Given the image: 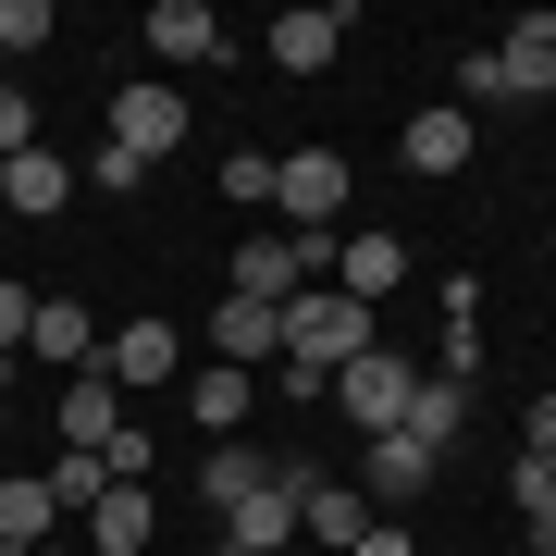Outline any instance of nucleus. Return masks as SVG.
<instances>
[{
    "label": "nucleus",
    "instance_id": "obj_1",
    "mask_svg": "<svg viewBox=\"0 0 556 556\" xmlns=\"http://www.w3.org/2000/svg\"><path fill=\"white\" fill-rule=\"evenodd\" d=\"M358 346H383V321L334 298V285H309V298H285V371H309V383H334Z\"/></svg>",
    "mask_w": 556,
    "mask_h": 556
},
{
    "label": "nucleus",
    "instance_id": "obj_2",
    "mask_svg": "<svg viewBox=\"0 0 556 556\" xmlns=\"http://www.w3.org/2000/svg\"><path fill=\"white\" fill-rule=\"evenodd\" d=\"M408 396H420V358H408L396 334H383V346H358L346 371H334V408L358 420V433H396V420H408Z\"/></svg>",
    "mask_w": 556,
    "mask_h": 556
},
{
    "label": "nucleus",
    "instance_id": "obj_3",
    "mask_svg": "<svg viewBox=\"0 0 556 556\" xmlns=\"http://www.w3.org/2000/svg\"><path fill=\"white\" fill-rule=\"evenodd\" d=\"M273 211H285V236H334V211H346V149L273 161Z\"/></svg>",
    "mask_w": 556,
    "mask_h": 556
},
{
    "label": "nucleus",
    "instance_id": "obj_4",
    "mask_svg": "<svg viewBox=\"0 0 556 556\" xmlns=\"http://www.w3.org/2000/svg\"><path fill=\"white\" fill-rule=\"evenodd\" d=\"M100 383H112V396L186 383V334H174V321H124V334H100Z\"/></svg>",
    "mask_w": 556,
    "mask_h": 556
},
{
    "label": "nucleus",
    "instance_id": "obj_5",
    "mask_svg": "<svg viewBox=\"0 0 556 556\" xmlns=\"http://www.w3.org/2000/svg\"><path fill=\"white\" fill-rule=\"evenodd\" d=\"M112 149H124V161H161V149H186V87H174V75L124 87V100H112Z\"/></svg>",
    "mask_w": 556,
    "mask_h": 556
},
{
    "label": "nucleus",
    "instance_id": "obj_6",
    "mask_svg": "<svg viewBox=\"0 0 556 556\" xmlns=\"http://www.w3.org/2000/svg\"><path fill=\"white\" fill-rule=\"evenodd\" d=\"M495 50V87L507 100H556V13H519L507 38H482Z\"/></svg>",
    "mask_w": 556,
    "mask_h": 556
},
{
    "label": "nucleus",
    "instance_id": "obj_7",
    "mask_svg": "<svg viewBox=\"0 0 556 556\" xmlns=\"http://www.w3.org/2000/svg\"><path fill=\"white\" fill-rule=\"evenodd\" d=\"M396 285H408V236H334V298L383 309Z\"/></svg>",
    "mask_w": 556,
    "mask_h": 556
},
{
    "label": "nucleus",
    "instance_id": "obj_8",
    "mask_svg": "<svg viewBox=\"0 0 556 556\" xmlns=\"http://www.w3.org/2000/svg\"><path fill=\"white\" fill-rule=\"evenodd\" d=\"M199 334H211V358H223V371H260V358H285V309H260V298H223V309L199 321Z\"/></svg>",
    "mask_w": 556,
    "mask_h": 556
},
{
    "label": "nucleus",
    "instance_id": "obj_9",
    "mask_svg": "<svg viewBox=\"0 0 556 556\" xmlns=\"http://www.w3.org/2000/svg\"><path fill=\"white\" fill-rule=\"evenodd\" d=\"M433 470H445L433 445H408V433H371V457H358V495H371V519H383V507H408Z\"/></svg>",
    "mask_w": 556,
    "mask_h": 556
},
{
    "label": "nucleus",
    "instance_id": "obj_10",
    "mask_svg": "<svg viewBox=\"0 0 556 556\" xmlns=\"http://www.w3.org/2000/svg\"><path fill=\"white\" fill-rule=\"evenodd\" d=\"M137 38H149L161 62H223V50H236L211 0H149V25H137Z\"/></svg>",
    "mask_w": 556,
    "mask_h": 556
},
{
    "label": "nucleus",
    "instance_id": "obj_11",
    "mask_svg": "<svg viewBox=\"0 0 556 556\" xmlns=\"http://www.w3.org/2000/svg\"><path fill=\"white\" fill-rule=\"evenodd\" d=\"M358 532H371V495H358V482H309L298 495V544L309 556H346Z\"/></svg>",
    "mask_w": 556,
    "mask_h": 556
},
{
    "label": "nucleus",
    "instance_id": "obj_12",
    "mask_svg": "<svg viewBox=\"0 0 556 556\" xmlns=\"http://www.w3.org/2000/svg\"><path fill=\"white\" fill-rule=\"evenodd\" d=\"M87 544H100V556H149V544H161L149 482H100V507H87Z\"/></svg>",
    "mask_w": 556,
    "mask_h": 556
},
{
    "label": "nucleus",
    "instance_id": "obj_13",
    "mask_svg": "<svg viewBox=\"0 0 556 556\" xmlns=\"http://www.w3.org/2000/svg\"><path fill=\"white\" fill-rule=\"evenodd\" d=\"M25 346H38V358H50L62 383H75V371H100V321H87L75 298H38V321H25Z\"/></svg>",
    "mask_w": 556,
    "mask_h": 556
},
{
    "label": "nucleus",
    "instance_id": "obj_14",
    "mask_svg": "<svg viewBox=\"0 0 556 556\" xmlns=\"http://www.w3.org/2000/svg\"><path fill=\"white\" fill-rule=\"evenodd\" d=\"M0 199H13L25 223H50L62 199H75V161H62V149H13V161H0Z\"/></svg>",
    "mask_w": 556,
    "mask_h": 556
},
{
    "label": "nucleus",
    "instance_id": "obj_15",
    "mask_svg": "<svg viewBox=\"0 0 556 556\" xmlns=\"http://www.w3.org/2000/svg\"><path fill=\"white\" fill-rule=\"evenodd\" d=\"M346 25H358L346 0H321V13H285V25H273V62H285V75H321V62L346 50Z\"/></svg>",
    "mask_w": 556,
    "mask_h": 556
},
{
    "label": "nucleus",
    "instance_id": "obj_16",
    "mask_svg": "<svg viewBox=\"0 0 556 556\" xmlns=\"http://www.w3.org/2000/svg\"><path fill=\"white\" fill-rule=\"evenodd\" d=\"M223 544H236V556H285V544H298V495L260 482L248 507H223Z\"/></svg>",
    "mask_w": 556,
    "mask_h": 556
},
{
    "label": "nucleus",
    "instance_id": "obj_17",
    "mask_svg": "<svg viewBox=\"0 0 556 556\" xmlns=\"http://www.w3.org/2000/svg\"><path fill=\"white\" fill-rule=\"evenodd\" d=\"M112 433H124V396H112L100 371H75V383H62V445H75V457H100Z\"/></svg>",
    "mask_w": 556,
    "mask_h": 556
},
{
    "label": "nucleus",
    "instance_id": "obj_18",
    "mask_svg": "<svg viewBox=\"0 0 556 556\" xmlns=\"http://www.w3.org/2000/svg\"><path fill=\"white\" fill-rule=\"evenodd\" d=\"M396 433H408V445H433V457H445L457 433H470V383H445V371H420V396H408V420H396Z\"/></svg>",
    "mask_w": 556,
    "mask_h": 556
},
{
    "label": "nucleus",
    "instance_id": "obj_19",
    "mask_svg": "<svg viewBox=\"0 0 556 556\" xmlns=\"http://www.w3.org/2000/svg\"><path fill=\"white\" fill-rule=\"evenodd\" d=\"M408 174H457V161H470V112H457V100H433V112H408Z\"/></svg>",
    "mask_w": 556,
    "mask_h": 556
},
{
    "label": "nucleus",
    "instance_id": "obj_20",
    "mask_svg": "<svg viewBox=\"0 0 556 556\" xmlns=\"http://www.w3.org/2000/svg\"><path fill=\"white\" fill-rule=\"evenodd\" d=\"M260 482H273V445H211V457H199V495H211V507H248Z\"/></svg>",
    "mask_w": 556,
    "mask_h": 556
},
{
    "label": "nucleus",
    "instance_id": "obj_21",
    "mask_svg": "<svg viewBox=\"0 0 556 556\" xmlns=\"http://www.w3.org/2000/svg\"><path fill=\"white\" fill-rule=\"evenodd\" d=\"M186 408H199V433H236V420H248V371L199 358V371H186Z\"/></svg>",
    "mask_w": 556,
    "mask_h": 556
},
{
    "label": "nucleus",
    "instance_id": "obj_22",
    "mask_svg": "<svg viewBox=\"0 0 556 556\" xmlns=\"http://www.w3.org/2000/svg\"><path fill=\"white\" fill-rule=\"evenodd\" d=\"M50 519H62V507H50V482H38V470L0 482V544H50Z\"/></svg>",
    "mask_w": 556,
    "mask_h": 556
},
{
    "label": "nucleus",
    "instance_id": "obj_23",
    "mask_svg": "<svg viewBox=\"0 0 556 556\" xmlns=\"http://www.w3.org/2000/svg\"><path fill=\"white\" fill-rule=\"evenodd\" d=\"M223 199H236V211L273 199V149H223Z\"/></svg>",
    "mask_w": 556,
    "mask_h": 556
},
{
    "label": "nucleus",
    "instance_id": "obj_24",
    "mask_svg": "<svg viewBox=\"0 0 556 556\" xmlns=\"http://www.w3.org/2000/svg\"><path fill=\"white\" fill-rule=\"evenodd\" d=\"M75 186H100V199H137V186H149V161H124V149L100 137V149H87V174H75Z\"/></svg>",
    "mask_w": 556,
    "mask_h": 556
},
{
    "label": "nucleus",
    "instance_id": "obj_25",
    "mask_svg": "<svg viewBox=\"0 0 556 556\" xmlns=\"http://www.w3.org/2000/svg\"><path fill=\"white\" fill-rule=\"evenodd\" d=\"M507 495H519V519L544 532V519H556V457H532V445H519V482H507Z\"/></svg>",
    "mask_w": 556,
    "mask_h": 556
},
{
    "label": "nucleus",
    "instance_id": "obj_26",
    "mask_svg": "<svg viewBox=\"0 0 556 556\" xmlns=\"http://www.w3.org/2000/svg\"><path fill=\"white\" fill-rule=\"evenodd\" d=\"M50 25H62L50 0H0V50H50Z\"/></svg>",
    "mask_w": 556,
    "mask_h": 556
},
{
    "label": "nucleus",
    "instance_id": "obj_27",
    "mask_svg": "<svg viewBox=\"0 0 556 556\" xmlns=\"http://www.w3.org/2000/svg\"><path fill=\"white\" fill-rule=\"evenodd\" d=\"M13 149H38V100H25V87H0V161Z\"/></svg>",
    "mask_w": 556,
    "mask_h": 556
},
{
    "label": "nucleus",
    "instance_id": "obj_28",
    "mask_svg": "<svg viewBox=\"0 0 556 556\" xmlns=\"http://www.w3.org/2000/svg\"><path fill=\"white\" fill-rule=\"evenodd\" d=\"M25 321H38V298H25V285H0V358L25 346Z\"/></svg>",
    "mask_w": 556,
    "mask_h": 556
},
{
    "label": "nucleus",
    "instance_id": "obj_29",
    "mask_svg": "<svg viewBox=\"0 0 556 556\" xmlns=\"http://www.w3.org/2000/svg\"><path fill=\"white\" fill-rule=\"evenodd\" d=\"M519 433H532V457H556V396H532V408H519Z\"/></svg>",
    "mask_w": 556,
    "mask_h": 556
},
{
    "label": "nucleus",
    "instance_id": "obj_30",
    "mask_svg": "<svg viewBox=\"0 0 556 556\" xmlns=\"http://www.w3.org/2000/svg\"><path fill=\"white\" fill-rule=\"evenodd\" d=\"M346 556H420V544H408V532H383V519H371V532H358Z\"/></svg>",
    "mask_w": 556,
    "mask_h": 556
},
{
    "label": "nucleus",
    "instance_id": "obj_31",
    "mask_svg": "<svg viewBox=\"0 0 556 556\" xmlns=\"http://www.w3.org/2000/svg\"><path fill=\"white\" fill-rule=\"evenodd\" d=\"M0 556H38V544H0Z\"/></svg>",
    "mask_w": 556,
    "mask_h": 556
},
{
    "label": "nucleus",
    "instance_id": "obj_32",
    "mask_svg": "<svg viewBox=\"0 0 556 556\" xmlns=\"http://www.w3.org/2000/svg\"><path fill=\"white\" fill-rule=\"evenodd\" d=\"M532 544H556V519H544V532H532Z\"/></svg>",
    "mask_w": 556,
    "mask_h": 556
},
{
    "label": "nucleus",
    "instance_id": "obj_33",
    "mask_svg": "<svg viewBox=\"0 0 556 556\" xmlns=\"http://www.w3.org/2000/svg\"><path fill=\"white\" fill-rule=\"evenodd\" d=\"M0 420H13V396H0Z\"/></svg>",
    "mask_w": 556,
    "mask_h": 556
},
{
    "label": "nucleus",
    "instance_id": "obj_34",
    "mask_svg": "<svg viewBox=\"0 0 556 556\" xmlns=\"http://www.w3.org/2000/svg\"><path fill=\"white\" fill-rule=\"evenodd\" d=\"M544 396H556V371H544Z\"/></svg>",
    "mask_w": 556,
    "mask_h": 556
},
{
    "label": "nucleus",
    "instance_id": "obj_35",
    "mask_svg": "<svg viewBox=\"0 0 556 556\" xmlns=\"http://www.w3.org/2000/svg\"><path fill=\"white\" fill-rule=\"evenodd\" d=\"M285 556H309V544H285Z\"/></svg>",
    "mask_w": 556,
    "mask_h": 556
}]
</instances>
